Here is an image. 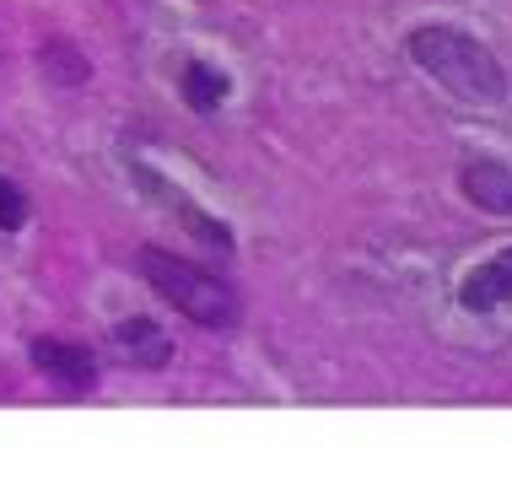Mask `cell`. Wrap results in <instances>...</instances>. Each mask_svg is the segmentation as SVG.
Instances as JSON below:
<instances>
[{
	"mask_svg": "<svg viewBox=\"0 0 512 485\" xmlns=\"http://www.w3.org/2000/svg\"><path fill=\"white\" fill-rule=\"evenodd\" d=\"M410 60L421 65L432 81H442L453 97H464V103H480V108H496L507 97V71L502 60L480 44V38H469L464 27H415L410 33Z\"/></svg>",
	"mask_w": 512,
	"mask_h": 485,
	"instance_id": "cell-1",
	"label": "cell"
},
{
	"mask_svg": "<svg viewBox=\"0 0 512 485\" xmlns=\"http://www.w3.org/2000/svg\"><path fill=\"white\" fill-rule=\"evenodd\" d=\"M135 270L146 275V286L157 291L168 308H178L184 318H195L200 329H232L243 318L238 308V291L227 281H216V275H205L200 265H189V259L168 254V248H141L135 254Z\"/></svg>",
	"mask_w": 512,
	"mask_h": 485,
	"instance_id": "cell-2",
	"label": "cell"
},
{
	"mask_svg": "<svg viewBox=\"0 0 512 485\" xmlns=\"http://www.w3.org/2000/svg\"><path fill=\"white\" fill-rule=\"evenodd\" d=\"M130 178H135V189H141L146 200H157L162 211H168V216L178 221V227L189 232V238H200L205 248H221V254L232 248V227H227V221H216L211 211H200L195 194H184L178 184H168V178H162L157 168H146V162H135Z\"/></svg>",
	"mask_w": 512,
	"mask_h": 485,
	"instance_id": "cell-3",
	"label": "cell"
},
{
	"mask_svg": "<svg viewBox=\"0 0 512 485\" xmlns=\"http://www.w3.org/2000/svg\"><path fill=\"white\" fill-rule=\"evenodd\" d=\"M33 367L49 372V383L71 388V394H87L98 383V356L76 340H33Z\"/></svg>",
	"mask_w": 512,
	"mask_h": 485,
	"instance_id": "cell-4",
	"label": "cell"
},
{
	"mask_svg": "<svg viewBox=\"0 0 512 485\" xmlns=\"http://www.w3.org/2000/svg\"><path fill=\"white\" fill-rule=\"evenodd\" d=\"M459 189L480 205V211H491V216H512V162H496V157H475V162H464Z\"/></svg>",
	"mask_w": 512,
	"mask_h": 485,
	"instance_id": "cell-5",
	"label": "cell"
},
{
	"mask_svg": "<svg viewBox=\"0 0 512 485\" xmlns=\"http://www.w3.org/2000/svg\"><path fill=\"white\" fill-rule=\"evenodd\" d=\"M459 302H464L469 313H496V308H507V302H512V248H502L491 265H480V270L464 275Z\"/></svg>",
	"mask_w": 512,
	"mask_h": 485,
	"instance_id": "cell-6",
	"label": "cell"
},
{
	"mask_svg": "<svg viewBox=\"0 0 512 485\" xmlns=\"http://www.w3.org/2000/svg\"><path fill=\"white\" fill-rule=\"evenodd\" d=\"M114 345H119V356L124 362H135V367H146V372H157V367H168L173 362V340L162 335L151 318H119L114 324Z\"/></svg>",
	"mask_w": 512,
	"mask_h": 485,
	"instance_id": "cell-7",
	"label": "cell"
},
{
	"mask_svg": "<svg viewBox=\"0 0 512 485\" xmlns=\"http://www.w3.org/2000/svg\"><path fill=\"white\" fill-rule=\"evenodd\" d=\"M178 92H184V103L195 108V114H216L232 97V81H227V71H216V65H205V60H184Z\"/></svg>",
	"mask_w": 512,
	"mask_h": 485,
	"instance_id": "cell-8",
	"label": "cell"
},
{
	"mask_svg": "<svg viewBox=\"0 0 512 485\" xmlns=\"http://www.w3.org/2000/svg\"><path fill=\"white\" fill-rule=\"evenodd\" d=\"M38 60H44L49 81H60V87H81V81H87V60H81L71 44H60V38H49V44L38 49Z\"/></svg>",
	"mask_w": 512,
	"mask_h": 485,
	"instance_id": "cell-9",
	"label": "cell"
},
{
	"mask_svg": "<svg viewBox=\"0 0 512 485\" xmlns=\"http://www.w3.org/2000/svg\"><path fill=\"white\" fill-rule=\"evenodd\" d=\"M22 221H27V194L0 173V232H17Z\"/></svg>",
	"mask_w": 512,
	"mask_h": 485,
	"instance_id": "cell-10",
	"label": "cell"
}]
</instances>
